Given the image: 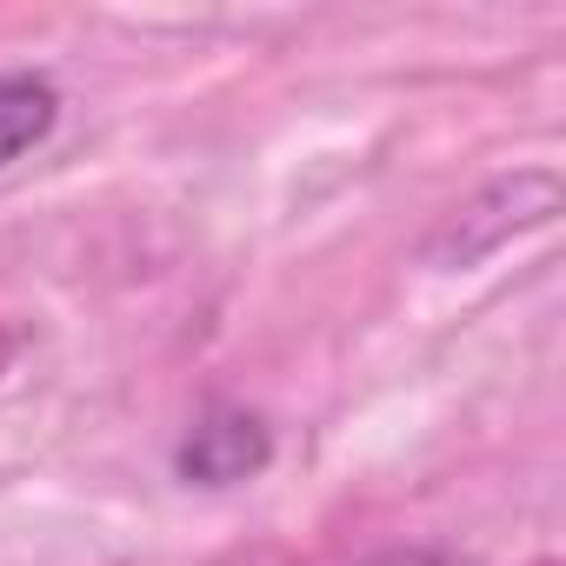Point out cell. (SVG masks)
Masks as SVG:
<instances>
[{
	"label": "cell",
	"mask_w": 566,
	"mask_h": 566,
	"mask_svg": "<svg viewBox=\"0 0 566 566\" xmlns=\"http://www.w3.org/2000/svg\"><path fill=\"white\" fill-rule=\"evenodd\" d=\"M266 427L253 413H207L187 440H180V473L200 486H233L247 473L266 467Z\"/></svg>",
	"instance_id": "6da1fadb"
},
{
	"label": "cell",
	"mask_w": 566,
	"mask_h": 566,
	"mask_svg": "<svg viewBox=\"0 0 566 566\" xmlns=\"http://www.w3.org/2000/svg\"><path fill=\"white\" fill-rule=\"evenodd\" d=\"M54 114H61V94L41 74H0V167L41 147Z\"/></svg>",
	"instance_id": "7a4b0ae2"
},
{
	"label": "cell",
	"mask_w": 566,
	"mask_h": 566,
	"mask_svg": "<svg viewBox=\"0 0 566 566\" xmlns=\"http://www.w3.org/2000/svg\"><path fill=\"white\" fill-rule=\"evenodd\" d=\"M367 566H453V559L433 553V546H394V553H380V559H367Z\"/></svg>",
	"instance_id": "3957f363"
}]
</instances>
